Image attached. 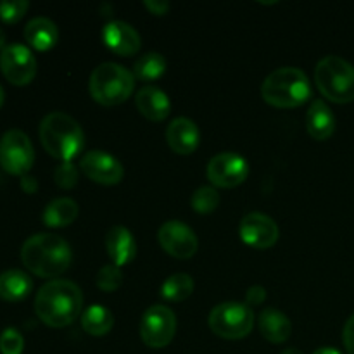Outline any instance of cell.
Listing matches in <instances>:
<instances>
[{
	"mask_svg": "<svg viewBox=\"0 0 354 354\" xmlns=\"http://www.w3.org/2000/svg\"><path fill=\"white\" fill-rule=\"evenodd\" d=\"M83 308L82 289L71 280L54 279L40 287L35 297V311L48 327L71 325Z\"/></svg>",
	"mask_w": 354,
	"mask_h": 354,
	"instance_id": "1",
	"label": "cell"
},
{
	"mask_svg": "<svg viewBox=\"0 0 354 354\" xmlns=\"http://www.w3.org/2000/svg\"><path fill=\"white\" fill-rule=\"evenodd\" d=\"M114 325L113 313L100 304L86 308L82 315V327L90 335H106L109 334Z\"/></svg>",
	"mask_w": 354,
	"mask_h": 354,
	"instance_id": "24",
	"label": "cell"
},
{
	"mask_svg": "<svg viewBox=\"0 0 354 354\" xmlns=\"http://www.w3.org/2000/svg\"><path fill=\"white\" fill-rule=\"evenodd\" d=\"M135 106L151 121H162L165 118H168L169 111H171L168 93L154 85H145L138 90L137 97H135Z\"/></svg>",
	"mask_w": 354,
	"mask_h": 354,
	"instance_id": "17",
	"label": "cell"
},
{
	"mask_svg": "<svg viewBox=\"0 0 354 354\" xmlns=\"http://www.w3.org/2000/svg\"><path fill=\"white\" fill-rule=\"evenodd\" d=\"M258 327L263 337L270 342H275V344L286 342L290 337V330H292V325H290L287 315L275 310V308H266V310L261 311Z\"/></svg>",
	"mask_w": 354,
	"mask_h": 354,
	"instance_id": "19",
	"label": "cell"
},
{
	"mask_svg": "<svg viewBox=\"0 0 354 354\" xmlns=\"http://www.w3.org/2000/svg\"><path fill=\"white\" fill-rule=\"evenodd\" d=\"M3 99H6V93H3V88H2V86H0V107H2Z\"/></svg>",
	"mask_w": 354,
	"mask_h": 354,
	"instance_id": "39",
	"label": "cell"
},
{
	"mask_svg": "<svg viewBox=\"0 0 354 354\" xmlns=\"http://www.w3.org/2000/svg\"><path fill=\"white\" fill-rule=\"evenodd\" d=\"M33 289V280L21 270H7L0 275V299L17 303Z\"/></svg>",
	"mask_w": 354,
	"mask_h": 354,
	"instance_id": "22",
	"label": "cell"
},
{
	"mask_svg": "<svg viewBox=\"0 0 354 354\" xmlns=\"http://www.w3.org/2000/svg\"><path fill=\"white\" fill-rule=\"evenodd\" d=\"M342 341H344L346 351L354 354V315H351L346 322L344 330H342Z\"/></svg>",
	"mask_w": 354,
	"mask_h": 354,
	"instance_id": "32",
	"label": "cell"
},
{
	"mask_svg": "<svg viewBox=\"0 0 354 354\" xmlns=\"http://www.w3.org/2000/svg\"><path fill=\"white\" fill-rule=\"evenodd\" d=\"M95 283L104 292H114V290L120 289L121 283H123V273H121L120 266H116L114 263L102 266L97 273Z\"/></svg>",
	"mask_w": 354,
	"mask_h": 354,
	"instance_id": "28",
	"label": "cell"
},
{
	"mask_svg": "<svg viewBox=\"0 0 354 354\" xmlns=\"http://www.w3.org/2000/svg\"><path fill=\"white\" fill-rule=\"evenodd\" d=\"M54 180L61 189H71L78 183V168L71 161H64L55 168Z\"/></svg>",
	"mask_w": 354,
	"mask_h": 354,
	"instance_id": "31",
	"label": "cell"
},
{
	"mask_svg": "<svg viewBox=\"0 0 354 354\" xmlns=\"http://www.w3.org/2000/svg\"><path fill=\"white\" fill-rule=\"evenodd\" d=\"M144 6L151 10L156 16H165L169 10V2L168 0H145Z\"/></svg>",
	"mask_w": 354,
	"mask_h": 354,
	"instance_id": "34",
	"label": "cell"
},
{
	"mask_svg": "<svg viewBox=\"0 0 354 354\" xmlns=\"http://www.w3.org/2000/svg\"><path fill=\"white\" fill-rule=\"evenodd\" d=\"M313 354H342L339 349H334V348H320L317 349Z\"/></svg>",
	"mask_w": 354,
	"mask_h": 354,
	"instance_id": "36",
	"label": "cell"
},
{
	"mask_svg": "<svg viewBox=\"0 0 354 354\" xmlns=\"http://www.w3.org/2000/svg\"><path fill=\"white\" fill-rule=\"evenodd\" d=\"M306 128L317 140H327L335 130V116L324 100L317 99L311 102L306 114Z\"/></svg>",
	"mask_w": 354,
	"mask_h": 354,
	"instance_id": "20",
	"label": "cell"
},
{
	"mask_svg": "<svg viewBox=\"0 0 354 354\" xmlns=\"http://www.w3.org/2000/svg\"><path fill=\"white\" fill-rule=\"evenodd\" d=\"M104 44L118 55H133L140 48V35L124 21H109L102 31Z\"/></svg>",
	"mask_w": 354,
	"mask_h": 354,
	"instance_id": "15",
	"label": "cell"
},
{
	"mask_svg": "<svg viewBox=\"0 0 354 354\" xmlns=\"http://www.w3.org/2000/svg\"><path fill=\"white\" fill-rule=\"evenodd\" d=\"M106 249L116 266L128 265L137 254V242L128 228L116 225L106 235Z\"/></svg>",
	"mask_w": 354,
	"mask_h": 354,
	"instance_id": "18",
	"label": "cell"
},
{
	"mask_svg": "<svg viewBox=\"0 0 354 354\" xmlns=\"http://www.w3.org/2000/svg\"><path fill=\"white\" fill-rule=\"evenodd\" d=\"M266 299V290L261 286H252L251 289L245 294V301H248L249 306H259L261 303H265Z\"/></svg>",
	"mask_w": 354,
	"mask_h": 354,
	"instance_id": "33",
	"label": "cell"
},
{
	"mask_svg": "<svg viewBox=\"0 0 354 354\" xmlns=\"http://www.w3.org/2000/svg\"><path fill=\"white\" fill-rule=\"evenodd\" d=\"M209 327L223 339H242L254 327V313L251 306L237 301L216 304L209 313Z\"/></svg>",
	"mask_w": 354,
	"mask_h": 354,
	"instance_id": "7",
	"label": "cell"
},
{
	"mask_svg": "<svg viewBox=\"0 0 354 354\" xmlns=\"http://www.w3.org/2000/svg\"><path fill=\"white\" fill-rule=\"evenodd\" d=\"M21 189H23L26 194H35V192H37V189H38L37 180H35L33 176L24 175L23 178H21Z\"/></svg>",
	"mask_w": 354,
	"mask_h": 354,
	"instance_id": "35",
	"label": "cell"
},
{
	"mask_svg": "<svg viewBox=\"0 0 354 354\" xmlns=\"http://www.w3.org/2000/svg\"><path fill=\"white\" fill-rule=\"evenodd\" d=\"M24 38L37 50H48L57 44L59 31L52 19L44 16L33 17L24 28Z\"/></svg>",
	"mask_w": 354,
	"mask_h": 354,
	"instance_id": "21",
	"label": "cell"
},
{
	"mask_svg": "<svg viewBox=\"0 0 354 354\" xmlns=\"http://www.w3.org/2000/svg\"><path fill=\"white\" fill-rule=\"evenodd\" d=\"M6 47V33H3V30L0 28V48Z\"/></svg>",
	"mask_w": 354,
	"mask_h": 354,
	"instance_id": "37",
	"label": "cell"
},
{
	"mask_svg": "<svg viewBox=\"0 0 354 354\" xmlns=\"http://www.w3.org/2000/svg\"><path fill=\"white\" fill-rule=\"evenodd\" d=\"M282 354H303L299 351V349H296V348H289V349H286V351H283Z\"/></svg>",
	"mask_w": 354,
	"mask_h": 354,
	"instance_id": "38",
	"label": "cell"
},
{
	"mask_svg": "<svg viewBox=\"0 0 354 354\" xmlns=\"http://www.w3.org/2000/svg\"><path fill=\"white\" fill-rule=\"evenodd\" d=\"M176 332V317L171 308L165 304L151 306L140 320V335L142 341L149 348H165L173 341Z\"/></svg>",
	"mask_w": 354,
	"mask_h": 354,
	"instance_id": "9",
	"label": "cell"
},
{
	"mask_svg": "<svg viewBox=\"0 0 354 354\" xmlns=\"http://www.w3.org/2000/svg\"><path fill=\"white\" fill-rule=\"evenodd\" d=\"M241 237L254 249H268L279 241V227L263 213H249L241 221Z\"/></svg>",
	"mask_w": 354,
	"mask_h": 354,
	"instance_id": "14",
	"label": "cell"
},
{
	"mask_svg": "<svg viewBox=\"0 0 354 354\" xmlns=\"http://www.w3.org/2000/svg\"><path fill=\"white\" fill-rule=\"evenodd\" d=\"M28 0H3L0 2V19L7 24H14L26 14Z\"/></svg>",
	"mask_w": 354,
	"mask_h": 354,
	"instance_id": "29",
	"label": "cell"
},
{
	"mask_svg": "<svg viewBox=\"0 0 354 354\" xmlns=\"http://www.w3.org/2000/svg\"><path fill=\"white\" fill-rule=\"evenodd\" d=\"M158 237L161 248L178 259L192 258L199 245L192 228L178 220H169L162 223L159 227Z\"/></svg>",
	"mask_w": 354,
	"mask_h": 354,
	"instance_id": "12",
	"label": "cell"
},
{
	"mask_svg": "<svg viewBox=\"0 0 354 354\" xmlns=\"http://www.w3.org/2000/svg\"><path fill=\"white\" fill-rule=\"evenodd\" d=\"M261 95L275 107H297L310 99V80L303 69L283 66L266 76L261 85Z\"/></svg>",
	"mask_w": 354,
	"mask_h": 354,
	"instance_id": "4",
	"label": "cell"
},
{
	"mask_svg": "<svg viewBox=\"0 0 354 354\" xmlns=\"http://www.w3.org/2000/svg\"><path fill=\"white\" fill-rule=\"evenodd\" d=\"M71 248L62 237L54 234H35L21 249L23 265L41 279L64 273L71 265Z\"/></svg>",
	"mask_w": 354,
	"mask_h": 354,
	"instance_id": "2",
	"label": "cell"
},
{
	"mask_svg": "<svg viewBox=\"0 0 354 354\" xmlns=\"http://www.w3.org/2000/svg\"><path fill=\"white\" fill-rule=\"evenodd\" d=\"M0 69L12 85H28L37 75V59L26 45L10 44L0 52Z\"/></svg>",
	"mask_w": 354,
	"mask_h": 354,
	"instance_id": "10",
	"label": "cell"
},
{
	"mask_svg": "<svg viewBox=\"0 0 354 354\" xmlns=\"http://www.w3.org/2000/svg\"><path fill=\"white\" fill-rule=\"evenodd\" d=\"M24 349V339L16 328H6L0 335V353L21 354Z\"/></svg>",
	"mask_w": 354,
	"mask_h": 354,
	"instance_id": "30",
	"label": "cell"
},
{
	"mask_svg": "<svg viewBox=\"0 0 354 354\" xmlns=\"http://www.w3.org/2000/svg\"><path fill=\"white\" fill-rule=\"evenodd\" d=\"M206 175L213 185L221 189L237 187L248 178L249 165L237 152H221L211 158Z\"/></svg>",
	"mask_w": 354,
	"mask_h": 354,
	"instance_id": "11",
	"label": "cell"
},
{
	"mask_svg": "<svg viewBox=\"0 0 354 354\" xmlns=\"http://www.w3.org/2000/svg\"><path fill=\"white\" fill-rule=\"evenodd\" d=\"M35 161L30 137L21 130H9L0 138V166L10 175L24 176Z\"/></svg>",
	"mask_w": 354,
	"mask_h": 354,
	"instance_id": "8",
	"label": "cell"
},
{
	"mask_svg": "<svg viewBox=\"0 0 354 354\" xmlns=\"http://www.w3.org/2000/svg\"><path fill=\"white\" fill-rule=\"evenodd\" d=\"M78 204L69 197H61L54 199L47 204L44 211V223L52 228L68 227L78 216Z\"/></svg>",
	"mask_w": 354,
	"mask_h": 354,
	"instance_id": "23",
	"label": "cell"
},
{
	"mask_svg": "<svg viewBox=\"0 0 354 354\" xmlns=\"http://www.w3.org/2000/svg\"><path fill=\"white\" fill-rule=\"evenodd\" d=\"M80 168L90 180L102 185H116L123 180L124 175L123 165L106 151L86 152L82 158Z\"/></svg>",
	"mask_w": 354,
	"mask_h": 354,
	"instance_id": "13",
	"label": "cell"
},
{
	"mask_svg": "<svg viewBox=\"0 0 354 354\" xmlns=\"http://www.w3.org/2000/svg\"><path fill=\"white\" fill-rule=\"evenodd\" d=\"M90 93L102 106H118L131 95L135 76L116 62H102L90 75Z\"/></svg>",
	"mask_w": 354,
	"mask_h": 354,
	"instance_id": "5",
	"label": "cell"
},
{
	"mask_svg": "<svg viewBox=\"0 0 354 354\" xmlns=\"http://www.w3.org/2000/svg\"><path fill=\"white\" fill-rule=\"evenodd\" d=\"M166 59L159 52H147L140 55L133 64V76H137L142 82H152L159 76L165 75Z\"/></svg>",
	"mask_w": 354,
	"mask_h": 354,
	"instance_id": "25",
	"label": "cell"
},
{
	"mask_svg": "<svg viewBox=\"0 0 354 354\" xmlns=\"http://www.w3.org/2000/svg\"><path fill=\"white\" fill-rule=\"evenodd\" d=\"M194 292V280L192 277L187 273H173L171 277L165 280L161 287V296L166 301L171 303H178V301H185L190 294Z\"/></svg>",
	"mask_w": 354,
	"mask_h": 354,
	"instance_id": "26",
	"label": "cell"
},
{
	"mask_svg": "<svg viewBox=\"0 0 354 354\" xmlns=\"http://www.w3.org/2000/svg\"><path fill=\"white\" fill-rule=\"evenodd\" d=\"M40 140L45 151L54 158L71 161L83 149V130L69 114L55 111L47 114L40 123Z\"/></svg>",
	"mask_w": 354,
	"mask_h": 354,
	"instance_id": "3",
	"label": "cell"
},
{
	"mask_svg": "<svg viewBox=\"0 0 354 354\" xmlns=\"http://www.w3.org/2000/svg\"><path fill=\"white\" fill-rule=\"evenodd\" d=\"M315 82L322 95L337 104L354 100V66L339 55L320 59L315 68Z\"/></svg>",
	"mask_w": 354,
	"mask_h": 354,
	"instance_id": "6",
	"label": "cell"
},
{
	"mask_svg": "<svg viewBox=\"0 0 354 354\" xmlns=\"http://www.w3.org/2000/svg\"><path fill=\"white\" fill-rule=\"evenodd\" d=\"M190 204H192L194 211H197L201 214L213 213L218 207V204H220V194H218V190L214 187H199L192 194Z\"/></svg>",
	"mask_w": 354,
	"mask_h": 354,
	"instance_id": "27",
	"label": "cell"
},
{
	"mask_svg": "<svg viewBox=\"0 0 354 354\" xmlns=\"http://www.w3.org/2000/svg\"><path fill=\"white\" fill-rule=\"evenodd\" d=\"M199 128L189 118H175L166 128V140L176 154H192L199 145Z\"/></svg>",
	"mask_w": 354,
	"mask_h": 354,
	"instance_id": "16",
	"label": "cell"
}]
</instances>
